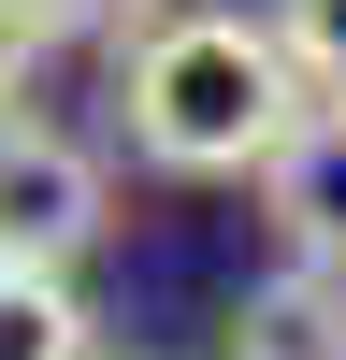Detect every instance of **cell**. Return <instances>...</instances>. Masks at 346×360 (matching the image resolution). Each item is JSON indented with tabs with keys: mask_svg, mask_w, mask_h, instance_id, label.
<instances>
[{
	"mask_svg": "<svg viewBox=\"0 0 346 360\" xmlns=\"http://www.w3.org/2000/svg\"><path fill=\"white\" fill-rule=\"evenodd\" d=\"M317 86L288 72V44H274V15H144L130 44H115V130H130V159L144 173H188V188H231V173H260L274 159V130L303 115Z\"/></svg>",
	"mask_w": 346,
	"mask_h": 360,
	"instance_id": "cell-1",
	"label": "cell"
},
{
	"mask_svg": "<svg viewBox=\"0 0 346 360\" xmlns=\"http://www.w3.org/2000/svg\"><path fill=\"white\" fill-rule=\"evenodd\" d=\"M115 231V173H101V144H72V130H44V115H0V259H29V274H72L86 245Z\"/></svg>",
	"mask_w": 346,
	"mask_h": 360,
	"instance_id": "cell-2",
	"label": "cell"
},
{
	"mask_svg": "<svg viewBox=\"0 0 346 360\" xmlns=\"http://www.w3.org/2000/svg\"><path fill=\"white\" fill-rule=\"evenodd\" d=\"M260 217H274L288 259L346 274V86H317V101L274 130V159H260Z\"/></svg>",
	"mask_w": 346,
	"mask_h": 360,
	"instance_id": "cell-3",
	"label": "cell"
},
{
	"mask_svg": "<svg viewBox=\"0 0 346 360\" xmlns=\"http://www.w3.org/2000/svg\"><path fill=\"white\" fill-rule=\"evenodd\" d=\"M231 360H346V274H317V259L260 274L231 303Z\"/></svg>",
	"mask_w": 346,
	"mask_h": 360,
	"instance_id": "cell-4",
	"label": "cell"
},
{
	"mask_svg": "<svg viewBox=\"0 0 346 360\" xmlns=\"http://www.w3.org/2000/svg\"><path fill=\"white\" fill-rule=\"evenodd\" d=\"M86 346H101V317L72 303V274L0 259V360H86Z\"/></svg>",
	"mask_w": 346,
	"mask_h": 360,
	"instance_id": "cell-5",
	"label": "cell"
},
{
	"mask_svg": "<svg viewBox=\"0 0 346 360\" xmlns=\"http://www.w3.org/2000/svg\"><path fill=\"white\" fill-rule=\"evenodd\" d=\"M274 44L303 86H346V0H274Z\"/></svg>",
	"mask_w": 346,
	"mask_h": 360,
	"instance_id": "cell-6",
	"label": "cell"
},
{
	"mask_svg": "<svg viewBox=\"0 0 346 360\" xmlns=\"http://www.w3.org/2000/svg\"><path fill=\"white\" fill-rule=\"evenodd\" d=\"M29 15H44V44H101V58H115L159 0H29Z\"/></svg>",
	"mask_w": 346,
	"mask_h": 360,
	"instance_id": "cell-7",
	"label": "cell"
},
{
	"mask_svg": "<svg viewBox=\"0 0 346 360\" xmlns=\"http://www.w3.org/2000/svg\"><path fill=\"white\" fill-rule=\"evenodd\" d=\"M44 58H58V44H44V15H29V0H0V115L44 86Z\"/></svg>",
	"mask_w": 346,
	"mask_h": 360,
	"instance_id": "cell-8",
	"label": "cell"
},
{
	"mask_svg": "<svg viewBox=\"0 0 346 360\" xmlns=\"http://www.w3.org/2000/svg\"><path fill=\"white\" fill-rule=\"evenodd\" d=\"M86 360H101V346H86Z\"/></svg>",
	"mask_w": 346,
	"mask_h": 360,
	"instance_id": "cell-9",
	"label": "cell"
}]
</instances>
